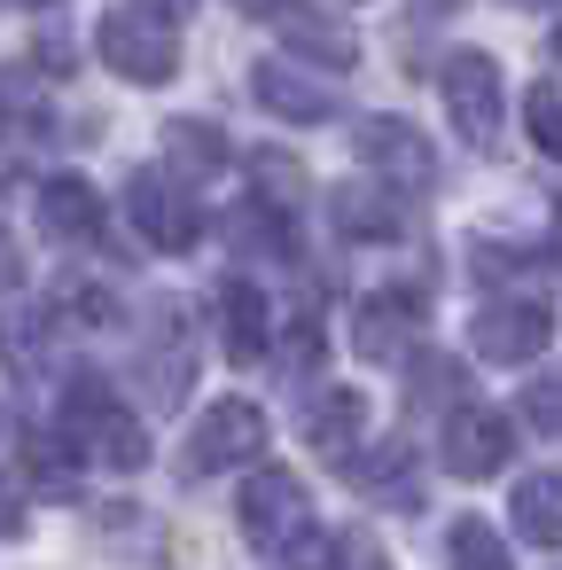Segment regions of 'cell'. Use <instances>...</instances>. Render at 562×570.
Masks as SVG:
<instances>
[{
  "mask_svg": "<svg viewBox=\"0 0 562 570\" xmlns=\"http://www.w3.org/2000/svg\"><path fill=\"white\" fill-rule=\"evenodd\" d=\"M102 63L134 87H165L180 71V24L172 9H157V0H118V9L102 17Z\"/></svg>",
  "mask_w": 562,
  "mask_h": 570,
  "instance_id": "cell-1",
  "label": "cell"
},
{
  "mask_svg": "<svg viewBox=\"0 0 562 570\" xmlns=\"http://www.w3.org/2000/svg\"><path fill=\"white\" fill-rule=\"evenodd\" d=\"M63 438H71L79 453H95L102 469H141V461H149V430L118 406V391H110L102 375H79V383L63 391Z\"/></svg>",
  "mask_w": 562,
  "mask_h": 570,
  "instance_id": "cell-2",
  "label": "cell"
},
{
  "mask_svg": "<svg viewBox=\"0 0 562 570\" xmlns=\"http://www.w3.org/2000/svg\"><path fill=\"white\" fill-rule=\"evenodd\" d=\"M235 523L258 554H297L313 539V508H305V484L289 469H258L243 476V500H235Z\"/></svg>",
  "mask_w": 562,
  "mask_h": 570,
  "instance_id": "cell-3",
  "label": "cell"
},
{
  "mask_svg": "<svg viewBox=\"0 0 562 570\" xmlns=\"http://www.w3.org/2000/svg\"><path fill=\"white\" fill-rule=\"evenodd\" d=\"M352 149H359V165L375 173V188H391V196H414V188L437 180L430 134H414L406 118H367V126L352 134Z\"/></svg>",
  "mask_w": 562,
  "mask_h": 570,
  "instance_id": "cell-4",
  "label": "cell"
},
{
  "mask_svg": "<svg viewBox=\"0 0 562 570\" xmlns=\"http://www.w3.org/2000/svg\"><path fill=\"white\" fill-rule=\"evenodd\" d=\"M546 336H554V305H546V297H492V305L469 321V344H476L492 367H523V360H539Z\"/></svg>",
  "mask_w": 562,
  "mask_h": 570,
  "instance_id": "cell-5",
  "label": "cell"
},
{
  "mask_svg": "<svg viewBox=\"0 0 562 570\" xmlns=\"http://www.w3.org/2000/svg\"><path fill=\"white\" fill-rule=\"evenodd\" d=\"M437 87H445L453 134H461L469 149H492V141H500V71H492V56H476V48L445 56Z\"/></svg>",
  "mask_w": 562,
  "mask_h": 570,
  "instance_id": "cell-6",
  "label": "cell"
},
{
  "mask_svg": "<svg viewBox=\"0 0 562 570\" xmlns=\"http://www.w3.org/2000/svg\"><path fill=\"white\" fill-rule=\"evenodd\" d=\"M126 219L149 250H196V235H204V219H196V204L172 173H134L126 180Z\"/></svg>",
  "mask_w": 562,
  "mask_h": 570,
  "instance_id": "cell-7",
  "label": "cell"
},
{
  "mask_svg": "<svg viewBox=\"0 0 562 570\" xmlns=\"http://www.w3.org/2000/svg\"><path fill=\"white\" fill-rule=\"evenodd\" d=\"M258 445H266V414H258L250 399H219V406H204V422L188 430V469H196V476H219V469H243Z\"/></svg>",
  "mask_w": 562,
  "mask_h": 570,
  "instance_id": "cell-8",
  "label": "cell"
},
{
  "mask_svg": "<svg viewBox=\"0 0 562 570\" xmlns=\"http://www.w3.org/2000/svg\"><path fill=\"white\" fill-rule=\"evenodd\" d=\"M507 453H515V430L492 406H453L437 430V461L453 476H492V469H507Z\"/></svg>",
  "mask_w": 562,
  "mask_h": 570,
  "instance_id": "cell-9",
  "label": "cell"
},
{
  "mask_svg": "<svg viewBox=\"0 0 562 570\" xmlns=\"http://www.w3.org/2000/svg\"><path fill=\"white\" fill-rule=\"evenodd\" d=\"M414 328H422V305H414L406 289H375V297H359V313H352L359 360H414Z\"/></svg>",
  "mask_w": 562,
  "mask_h": 570,
  "instance_id": "cell-10",
  "label": "cell"
},
{
  "mask_svg": "<svg viewBox=\"0 0 562 570\" xmlns=\"http://www.w3.org/2000/svg\"><path fill=\"white\" fill-rule=\"evenodd\" d=\"M328 219H336V235H352V243H398V235H406L398 196L375 188V180H344V188L328 196Z\"/></svg>",
  "mask_w": 562,
  "mask_h": 570,
  "instance_id": "cell-11",
  "label": "cell"
},
{
  "mask_svg": "<svg viewBox=\"0 0 562 570\" xmlns=\"http://www.w3.org/2000/svg\"><path fill=\"white\" fill-rule=\"evenodd\" d=\"M250 95H258V110H274L282 126H328V118H336V95L313 87V79H297L289 63H258V71H250Z\"/></svg>",
  "mask_w": 562,
  "mask_h": 570,
  "instance_id": "cell-12",
  "label": "cell"
},
{
  "mask_svg": "<svg viewBox=\"0 0 562 570\" xmlns=\"http://www.w3.org/2000/svg\"><path fill=\"white\" fill-rule=\"evenodd\" d=\"M40 227H48L56 243H95V235H102V196H95L79 173L40 180Z\"/></svg>",
  "mask_w": 562,
  "mask_h": 570,
  "instance_id": "cell-13",
  "label": "cell"
},
{
  "mask_svg": "<svg viewBox=\"0 0 562 570\" xmlns=\"http://www.w3.org/2000/svg\"><path fill=\"white\" fill-rule=\"evenodd\" d=\"M359 438H367V399H359V391H321V399L305 406V445H313V453L344 461Z\"/></svg>",
  "mask_w": 562,
  "mask_h": 570,
  "instance_id": "cell-14",
  "label": "cell"
},
{
  "mask_svg": "<svg viewBox=\"0 0 562 570\" xmlns=\"http://www.w3.org/2000/svg\"><path fill=\"white\" fill-rule=\"evenodd\" d=\"M352 484L367 492V500H383V508H414V445H367L359 461H352Z\"/></svg>",
  "mask_w": 562,
  "mask_h": 570,
  "instance_id": "cell-15",
  "label": "cell"
},
{
  "mask_svg": "<svg viewBox=\"0 0 562 570\" xmlns=\"http://www.w3.org/2000/svg\"><path fill=\"white\" fill-rule=\"evenodd\" d=\"M515 531L531 547H562V476L554 469H539V476L515 484Z\"/></svg>",
  "mask_w": 562,
  "mask_h": 570,
  "instance_id": "cell-16",
  "label": "cell"
},
{
  "mask_svg": "<svg viewBox=\"0 0 562 570\" xmlns=\"http://www.w3.org/2000/svg\"><path fill=\"white\" fill-rule=\"evenodd\" d=\"M165 157H172L188 180H211V173H227V134L204 126V118H172V126H165Z\"/></svg>",
  "mask_w": 562,
  "mask_h": 570,
  "instance_id": "cell-17",
  "label": "cell"
},
{
  "mask_svg": "<svg viewBox=\"0 0 562 570\" xmlns=\"http://www.w3.org/2000/svg\"><path fill=\"white\" fill-rule=\"evenodd\" d=\"M219 336H227L235 360H258V352H266V297H258L250 282H227V289H219Z\"/></svg>",
  "mask_w": 562,
  "mask_h": 570,
  "instance_id": "cell-18",
  "label": "cell"
},
{
  "mask_svg": "<svg viewBox=\"0 0 562 570\" xmlns=\"http://www.w3.org/2000/svg\"><path fill=\"white\" fill-rule=\"evenodd\" d=\"M445 570H515V562L484 515H461V523H445Z\"/></svg>",
  "mask_w": 562,
  "mask_h": 570,
  "instance_id": "cell-19",
  "label": "cell"
},
{
  "mask_svg": "<svg viewBox=\"0 0 562 570\" xmlns=\"http://www.w3.org/2000/svg\"><path fill=\"white\" fill-rule=\"evenodd\" d=\"M235 250H258V258H289L297 243H289V212H274V204H243L235 219Z\"/></svg>",
  "mask_w": 562,
  "mask_h": 570,
  "instance_id": "cell-20",
  "label": "cell"
},
{
  "mask_svg": "<svg viewBox=\"0 0 562 570\" xmlns=\"http://www.w3.org/2000/svg\"><path fill=\"white\" fill-rule=\"evenodd\" d=\"M24 461H32L40 492H56V500H71V492H79V445H71V438H32V445H24Z\"/></svg>",
  "mask_w": 562,
  "mask_h": 570,
  "instance_id": "cell-21",
  "label": "cell"
},
{
  "mask_svg": "<svg viewBox=\"0 0 562 570\" xmlns=\"http://www.w3.org/2000/svg\"><path fill=\"white\" fill-rule=\"evenodd\" d=\"M406 406L422 414V406H461V367L453 360H414V375H406Z\"/></svg>",
  "mask_w": 562,
  "mask_h": 570,
  "instance_id": "cell-22",
  "label": "cell"
},
{
  "mask_svg": "<svg viewBox=\"0 0 562 570\" xmlns=\"http://www.w3.org/2000/svg\"><path fill=\"white\" fill-rule=\"evenodd\" d=\"M141 375H149V399H157V406H180V391H188V375H196V360H188V336H180V344H157Z\"/></svg>",
  "mask_w": 562,
  "mask_h": 570,
  "instance_id": "cell-23",
  "label": "cell"
},
{
  "mask_svg": "<svg viewBox=\"0 0 562 570\" xmlns=\"http://www.w3.org/2000/svg\"><path fill=\"white\" fill-rule=\"evenodd\" d=\"M289 32H297V56H313V63H328V71H344V63L359 56L344 24H313V17H305V24H289Z\"/></svg>",
  "mask_w": 562,
  "mask_h": 570,
  "instance_id": "cell-24",
  "label": "cell"
},
{
  "mask_svg": "<svg viewBox=\"0 0 562 570\" xmlns=\"http://www.w3.org/2000/svg\"><path fill=\"white\" fill-rule=\"evenodd\" d=\"M523 126H531V141H539L546 157H562V95H554L546 79L523 95Z\"/></svg>",
  "mask_w": 562,
  "mask_h": 570,
  "instance_id": "cell-25",
  "label": "cell"
},
{
  "mask_svg": "<svg viewBox=\"0 0 562 570\" xmlns=\"http://www.w3.org/2000/svg\"><path fill=\"white\" fill-rule=\"evenodd\" d=\"M0 352H9L17 375H32V367H40V313H17L9 328H0Z\"/></svg>",
  "mask_w": 562,
  "mask_h": 570,
  "instance_id": "cell-26",
  "label": "cell"
},
{
  "mask_svg": "<svg viewBox=\"0 0 562 570\" xmlns=\"http://www.w3.org/2000/svg\"><path fill=\"white\" fill-rule=\"evenodd\" d=\"M523 422H531V430H546V438H562V375L523 391Z\"/></svg>",
  "mask_w": 562,
  "mask_h": 570,
  "instance_id": "cell-27",
  "label": "cell"
},
{
  "mask_svg": "<svg viewBox=\"0 0 562 570\" xmlns=\"http://www.w3.org/2000/svg\"><path fill=\"white\" fill-rule=\"evenodd\" d=\"M71 313H79V321H118V297H110L102 282H79V289H71Z\"/></svg>",
  "mask_w": 562,
  "mask_h": 570,
  "instance_id": "cell-28",
  "label": "cell"
},
{
  "mask_svg": "<svg viewBox=\"0 0 562 570\" xmlns=\"http://www.w3.org/2000/svg\"><path fill=\"white\" fill-rule=\"evenodd\" d=\"M328 570H391V554H383V547H367V539H344Z\"/></svg>",
  "mask_w": 562,
  "mask_h": 570,
  "instance_id": "cell-29",
  "label": "cell"
},
{
  "mask_svg": "<svg viewBox=\"0 0 562 570\" xmlns=\"http://www.w3.org/2000/svg\"><path fill=\"white\" fill-rule=\"evenodd\" d=\"M17 531H24V492L0 476V539H17Z\"/></svg>",
  "mask_w": 562,
  "mask_h": 570,
  "instance_id": "cell-30",
  "label": "cell"
},
{
  "mask_svg": "<svg viewBox=\"0 0 562 570\" xmlns=\"http://www.w3.org/2000/svg\"><path fill=\"white\" fill-rule=\"evenodd\" d=\"M17 274H24V266H17V250H9V235H0V289H17Z\"/></svg>",
  "mask_w": 562,
  "mask_h": 570,
  "instance_id": "cell-31",
  "label": "cell"
},
{
  "mask_svg": "<svg viewBox=\"0 0 562 570\" xmlns=\"http://www.w3.org/2000/svg\"><path fill=\"white\" fill-rule=\"evenodd\" d=\"M243 17H289V0H235Z\"/></svg>",
  "mask_w": 562,
  "mask_h": 570,
  "instance_id": "cell-32",
  "label": "cell"
},
{
  "mask_svg": "<svg viewBox=\"0 0 562 570\" xmlns=\"http://www.w3.org/2000/svg\"><path fill=\"white\" fill-rule=\"evenodd\" d=\"M414 9H430V17H445V9H461V0H414Z\"/></svg>",
  "mask_w": 562,
  "mask_h": 570,
  "instance_id": "cell-33",
  "label": "cell"
},
{
  "mask_svg": "<svg viewBox=\"0 0 562 570\" xmlns=\"http://www.w3.org/2000/svg\"><path fill=\"white\" fill-rule=\"evenodd\" d=\"M24 9H56V0H24Z\"/></svg>",
  "mask_w": 562,
  "mask_h": 570,
  "instance_id": "cell-34",
  "label": "cell"
},
{
  "mask_svg": "<svg viewBox=\"0 0 562 570\" xmlns=\"http://www.w3.org/2000/svg\"><path fill=\"white\" fill-rule=\"evenodd\" d=\"M523 9H554V0H523Z\"/></svg>",
  "mask_w": 562,
  "mask_h": 570,
  "instance_id": "cell-35",
  "label": "cell"
},
{
  "mask_svg": "<svg viewBox=\"0 0 562 570\" xmlns=\"http://www.w3.org/2000/svg\"><path fill=\"white\" fill-rule=\"evenodd\" d=\"M554 56H562V32H554Z\"/></svg>",
  "mask_w": 562,
  "mask_h": 570,
  "instance_id": "cell-36",
  "label": "cell"
}]
</instances>
